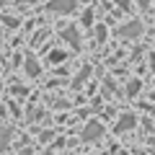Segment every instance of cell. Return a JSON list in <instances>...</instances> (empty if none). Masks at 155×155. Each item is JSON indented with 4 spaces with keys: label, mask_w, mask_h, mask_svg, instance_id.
Returning <instances> with one entry per match:
<instances>
[{
    "label": "cell",
    "mask_w": 155,
    "mask_h": 155,
    "mask_svg": "<svg viewBox=\"0 0 155 155\" xmlns=\"http://www.w3.org/2000/svg\"><path fill=\"white\" fill-rule=\"evenodd\" d=\"M140 31H142V23L140 21H129L124 26H119V36H124V39H134Z\"/></svg>",
    "instance_id": "1"
},
{
    "label": "cell",
    "mask_w": 155,
    "mask_h": 155,
    "mask_svg": "<svg viewBox=\"0 0 155 155\" xmlns=\"http://www.w3.org/2000/svg\"><path fill=\"white\" fill-rule=\"evenodd\" d=\"M49 11H54V13H72L75 11V0H52Z\"/></svg>",
    "instance_id": "2"
},
{
    "label": "cell",
    "mask_w": 155,
    "mask_h": 155,
    "mask_svg": "<svg viewBox=\"0 0 155 155\" xmlns=\"http://www.w3.org/2000/svg\"><path fill=\"white\" fill-rule=\"evenodd\" d=\"M98 137H101V124L98 122H91L88 127H85V132H83V140L91 142V140H98Z\"/></svg>",
    "instance_id": "3"
},
{
    "label": "cell",
    "mask_w": 155,
    "mask_h": 155,
    "mask_svg": "<svg viewBox=\"0 0 155 155\" xmlns=\"http://www.w3.org/2000/svg\"><path fill=\"white\" fill-rule=\"evenodd\" d=\"M62 36H65L72 47H78V44H80V36H78V28H75V26H67L65 31H62Z\"/></svg>",
    "instance_id": "4"
},
{
    "label": "cell",
    "mask_w": 155,
    "mask_h": 155,
    "mask_svg": "<svg viewBox=\"0 0 155 155\" xmlns=\"http://www.w3.org/2000/svg\"><path fill=\"white\" fill-rule=\"evenodd\" d=\"M134 127V114H124L122 119H119V124H116V129L119 132H124V129H132Z\"/></svg>",
    "instance_id": "5"
},
{
    "label": "cell",
    "mask_w": 155,
    "mask_h": 155,
    "mask_svg": "<svg viewBox=\"0 0 155 155\" xmlns=\"http://www.w3.org/2000/svg\"><path fill=\"white\" fill-rule=\"evenodd\" d=\"M26 72H28L31 78H36V75H39V65H36V57H28V60H26Z\"/></svg>",
    "instance_id": "6"
},
{
    "label": "cell",
    "mask_w": 155,
    "mask_h": 155,
    "mask_svg": "<svg viewBox=\"0 0 155 155\" xmlns=\"http://www.w3.org/2000/svg\"><path fill=\"white\" fill-rule=\"evenodd\" d=\"M8 142H11V134H8L5 129H0V150H5Z\"/></svg>",
    "instance_id": "7"
},
{
    "label": "cell",
    "mask_w": 155,
    "mask_h": 155,
    "mask_svg": "<svg viewBox=\"0 0 155 155\" xmlns=\"http://www.w3.org/2000/svg\"><path fill=\"white\" fill-rule=\"evenodd\" d=\"M65 60V52H52V62H62Z\"/></svg>",
    "instance_id": "8"
},
{
    "label": "cell",
    "mask_w": 155,
    "mask_h": 155,
    "mask_svg": "<svg viewBox=\"0 0 155 155\" xmlns=\"http://www.w3.org/2000/svg\"><path fill=\"white\" fill-rule=\"evenodd\" d=\"M116 5H122V11H129V0H114Z\"/></svg>",
    "instance_id": "9"
},
{
    "label": "cell",
    "mask_w": 155,
    "mask_h": 155,
    "mask_svg": "<svg viewBox=\"0 0 155 155\" xmlns=\"http://www.w3.org/2000/svg\"><path fill=\"white\" fill-rule=\"evenodd\" d=\"M91 21H93V16H91V11H85V13H83V23H85V26H88Z\"/></svg>",
    "instance_id": "10"
},
{
    "label": "cell",
    "mask_w": 155,
    "mask_h": 155,
    "mask_svg": "<svg viewBox=\"0 0 155 155\" xmlns=\"http://www.w3.org/2000/svg\"><path fill=\"white\" fill-rule=\"evenodd\" d=\"M137 91H140V83H137V80H134V83H129V93H137Z\"/></svg>",
    "instance_id": "11"
}]
</instances>
